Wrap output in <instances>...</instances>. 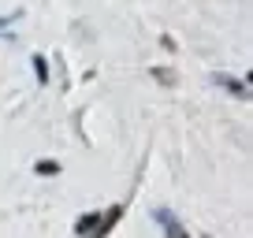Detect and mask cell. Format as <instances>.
<instances>
[{
	"mask_svg": "<svg viewBox=\"0 0 253 238\" xmlns=\"http://www.w3.org/2000/svg\"><path fill=\"white\" fill-rule=\"evenodd\" d=\"M153 220H157L160 227H164V235H168V238H190V235H186V227L179 223V216H175L171 208H164V205H160V208H153Z\"/></svg>",
	"mask_w": 253,
	"mask_h": 238,
	"instance_id": "obj_1",
	"label": "cell"
},
{
	"mask_svg": "<svg viewBox=\"0 0 253 238\" xmlns=\"http://www.w3.org/2000/svg\"><path fill=\"white\" fill-rule=\"evenodd\" d=\"M212 86H223V89H227L231 97H242V101H246V97H250V89H246V82L231 79V75H223V71H216V75H212Z\"/></svg>",
	"mask_w": 253,
	"mask_h": 238,
	"instance_id": "obj_2",
	"label": "cell"
},
{
	"mask_svg": "<svg viewBox=\"0 0 253 238\" xmlns=\"http://www.w3.org/2000/svg\"><path fill=\"white\" fill-rule=\"evenodd\" d=\"M97 223H101V212H82L79 220H75V235L79 238H93V231H97Z\"/></svg>",
	"mask_w": 253,
	"mask_h": 238,
	"instance_id": "obj_3",
	"label": "cell"
},
{
	"mask_svg": "<svg viewBox=\"0 0 253 238\" xmlns=\"http://www.w3.org/2000/svg\"><path fill=\"white\" fill-rule=\"evenodd\" d=\"M119 216H123V205H112V208H108V212H104V216H101V223H97V231H93V238H104V235H108V231H112V227H116V220H119Z\"/></svg>",
	"mask_w": 253,
	"mask_h": 238,
	"instance_id": "obj_4",
	"label": "cell"
},
{
	"mask_svg": "<svg viewBox=\"0 0 253 238\" xmlns=\"http://www.w3.org/2000/svg\"><path fill=\"white\" fill-rule=\"evenodd\" d=\"M34 175L56 179V175H63V164H60V160H38V164H34Z\"/></svg>",
	"mask_w": 253,
	"mask_h": 238,
	"instance_id": "obj_5",
	"label": "cell"
},
{
	"mask_svg": "<svg viewBox=\"0 0 253 238\" xmlns=\"http://www.w3.org/2000/svg\"><path fill=\"white\" fill-rule=\"evenodd\" d=\"M153 79H157L160 86H175V82H179V75H175L171 67H153Z\"/></svg>",
	"mask_w": 253,
	"mask_h": 238,
	"instance_id": "obj_6",
	"label": "cell"
},
{
	"mask_svg": "<svg viewBox=\"0 0 253 238\" xmlns=\"http://www.w3.org/2000/svg\"><path fill=\"white\" fill-rule=\"evenodd\" d=\"M34 75H38L41 86H48V64H45V56H34Z\"/></svg>",
	"mask_w": 253,
	"mask_h": 238,
	"instance_id": "obj_7",
	"label": "cell"
},
{
	"mask_svg": "<svg viewBox=\"0 0 253 238\" xmlns=\"http://www.w3.org/2000/svg\"><path fill=\"white\" fill-rule=\"evenodd\" d=\"M19 19V11H11V15H0V30H4V26H11Z\"/></svg>",
	"mask_w": 253,
	"mask_h": 238,
	"instance_id": "obj_8",
	"label": "cell"
}]
</instances>
